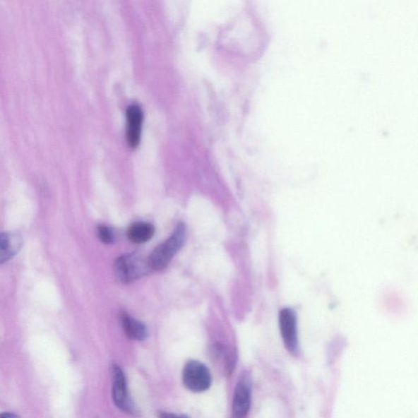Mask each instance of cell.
Returning a JSON list of instances; mask_svg holds the SVG:
<instances>
[{
  "label": "cell",
  "mask_w": 418,
  "mask_h": 418,
  "mask_svg": "<svg viewBox=\"0 0 418 418\" xmlns=\"http://www.w3.org/2000/svg\"><path fill=\"white\" fill-rule=\"evenodd\" d=\"M185 237L186 227L184 225L179 224L172 237L159 245L150 254L148 261L151 270H164L182 247Z\"/></svg>",
  "instance_id": "obj_1"
},
{
  "label": "cell",
  "mask_w": 418,
  "mask_h": 418,
  "mask_svg": "<svg viewBox=\"0 0 418 418\" xmlns=\"http://www.w3.org/2000/svg\"><path fill=\"white\" fill-rule=\"evenodd\" d=\"M148 258L142 254L132 253L123 256L114 263V273L124 284H129L148 275L151 271Z\"/></svg>",
  "instance_id": "obj_2"
},
{
  "label": "cell",
  "mask_w": 418,
  "mask_h": 418,
  "mask_svg": "<svg viewBox=\"0 0 418 418\" xmlns=\"http://www.w3.org/2000/svg\"><path fill=\"white\" fill-rule=\"evenodd\" d=\"M183 383L187 389L200 393L209 389L212 383L210 371L197 360H190L183 370Z\"/></svg>",
  "instance_id": "obj_3"
},
{
  "label": "cell",
  "mask_w": 418,
  "mask_h": 418,
  "mask_svg": "<svg viewBox=\"0 0 418 418\" xmlns=\"http://www.w3.org/2000/svg\"><path fill=\"white\" fill-rule=\"evenodd\" d=\"M279 321L281 335L287 351L292 354H296L299 351V339H297L295 312L289 308L282 309L280 312Z\"/></svg>",
  "instance_id": "obj_4"
},
{
  "label": "cell",
  "mask_w": 418,
  "mask_h": 418,
  "mask_svg": "<svg viewBox=\"0 0 418 418\" xmlns=\"http://www.w3.org/2000/svg\"><path fill=\"white\" fill-rule=\"evenodd\" d=\"M251 405V384L246 378L239 381L234 390L232 404L235 418H244L249 414Z\"/></svg>",
  "instance_id": "obj_5"
},
{
  "label": "cell",
  "mask_w": 418,
  "mask_h": 418,
  "mask_svg": "<svg viewBox=\"0 0 418 418\" xmlns=\"http://www.w3.org/2000/svg\"><path fill=\"white\" fill-rule=\"evenodd\" d=\"M112 395L114 404L120 410L131 412V405L128 399L126 379L121 369L117 365L113 366Z\"/></svg>",
  "instance_id": "obj_6"
},
{
  "label": "cell",
  "mask_w": 418,
  "mask_h": 418,
  "mask_svg": "<svg viewBox=\"0 0 418 418\" xmlns=\"http://www.w3.org/2000/svg\"><path fill=\"white\" fill-rule=\"evenodd\" d=\"M143 113L138 104H132L127 109V141L131 148L140 143Z\"/></svg>",
  "instance_id": "obj_7"
},
{
  "label": "cell",
  "mask_w": 418,
  "mask_h": 418,
  "mask_svg": "<svg viewBox=\"0 0 418 418\" xmlns=\"http://www.w3.org/2000/svg\"><path fill=\"white\" fill-rule=\"evenodd\" d=\"M23 245V237L18 233H0V265L6 263L17 255Z\"/></svg>",
  "instance_id": "obj_8"
},
{
  "label": "cell",
  "mask_w": 418,
  "mask_h": 418,
  "mask_svg": "<svg viewBox=\"0 0 418 418\" xmlns=\"http://www.w3.org/2000/svg\"><path fill=\"white\" fill-rule=\"evenodd\" d=\"M122 326L127 337L137 341H143L148 337V329L142 322L124 313L121 316Z\"/></svg>",
  "instance_id": "obj_9"
},
{
  "label": "cell",
  "mask_w": 418,
  "mask_h": 418,
  "mask_svg": "<svg viewBox=\"0 0 418 418\" xmlns=\"http://www.w3.org/2000/svg\"><path fill=\"white\" fill-rule=\"evenodd\" d=\"M155 234L153 225L145 222L134 223L128 229V237L134 244H143L149 241Z\"/></svg>",
  "instance_id": "obj_10"
},
{
  "label": "cell",
  "mask_w": 418,
  "mask_h": 418,
  "mask_svg": "<svg viewBox=\"0 0 418 418\" xmlns=\"http://www.w3.org/2000/svg\"><path fill=\"white\" fill-rule=\"evenodd\" d=\"M97 234L99 239L104 244H112L114 240V234L111 229L104 226H99L97 228Z\"/></svg>",
  "instance_id": "obj_11"
},
{
  "label": "cell",
  "mask_w": 418,
  "mask_h": 418,
  "mask_svg": "<svg viewBox=\"0 0 418 418\" xmlns=\"http://www.w3.org/2000/svg\"><path fill=\"white\" fill-rule=\"evenodd\" d=\"M159 418H189L184 415H177L170 414V412H161L159 414Z\"/></svg>",
  "instance_id": "obj_12"
},
{
  "label": "cell",
  "mask_w": 418,
  "mask_h": 418,
  "mask_svg": "<svg viewBox=\"0 0 418 418\" xmlns=\"http://www.w3.org/2000/svg\"><path fill=\"white\" fill-rule=\"evenodd\" d=\"M0 418H19V417L12 414V412H4V414H0Z\"/></svg>",
  "instance_id": "obj_13"
}]
</instances>
